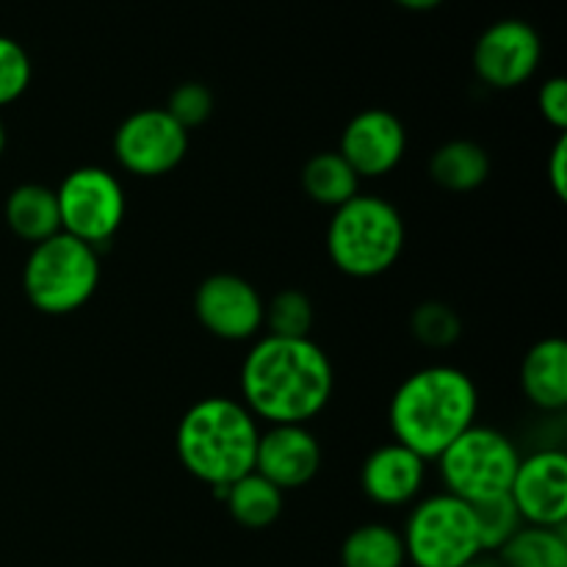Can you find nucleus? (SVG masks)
<instances>
[{
    "label": "nucleus",
    "mask_w": 567,
    "mask_h": 567,
    "mask_svg": "<svg viewBox=\"0 0 567 567\" xmlns=\"http://www.w3.org/2000/svg\"><path fill=\"white\" fill-rule=\"evenodd\" d=\"M338 153L363 181L385 177L408 153V131L402 120L385 109H365L347 122Z\"/></svg>",
    "instance_id": "ddd939ff"
},
{
    "label": "nucleus",
    "mask_w": 567,
    "mask_h": 567,
    "mask_svg": "<svg viewBox=\"0 0 567 567\" xmlns=\"http://www.w3.org/2000/svg\"><path fill=\"white\" fill-rule=\"evenodd\" d=\"M3 216L9 230L31 247L61 233L59 199H55L53 188L42 186V183H22V186L11 188L3 205Z\"/></svg>",
    "instance_id": "f3484780"
},
{
    "label": "nucleus",
    "mask_w": 567,
    "mask_h": 567,
    "mask_svg": "<svg viewBox=\"0 0 567 567\" xmlns=\"http://www.w3.org/2000/svg\"><path fill=\"white\" fill-rule=\"evenodd\" d=\"M548 183H551V192L557 199H567V136L559 133L557 144L551 150V158H548Z\"/></svg>",
    "instance_id": "c85d7f7f"
},
{
    "label": "nucleus",
    "mask_w": 567,
    "mask_h": 567,
    "mask_svg": "<svg viewBox=\"0 0 567 567\" xmlns=\"http://www.w3.org/2000/svg\"><path fill=\"white\" fill-rule=\"evenodd\" d=\"M258 419L230 396H205L183 413L177 424V460L194 480L227 487L255 471Z\"/></svg>",
    "instance_id": "7ed1b4c3"
},
{
    "label": "nucleus",
    "mask_w": 567,
    "mask_h": 567,
    "mask_svg": "<svg viewBox=\"0 0 567 567\" xmlns=\"http://www.w3.org/2000/svg\"><path fill=\"white\" fill-rule=\"evenodd\" d=\"M430 175L446 192H476L491 177V155L482 144L468 142V138H454V142H446L435 150V155L430 158Z\"/></svg>",
    "instance_id": "6ab92c4d"
},
{
    "label": "nucleus",
    "mask_w": 567,
    "mask_h": 567,
    "mask_svg": "<svg viewBox=\"0 0 567 567\" xmlns=\"http://www.w3.org/2000/svg\"><path fill=\"white\" fill-rule=\"evenodd\" d=\"M188 133L166 109H142L125 116L114 133V158L136 177H161L183 164Z\"/></svg>",
    "instance_id": "1a4fd4ad"
},
{
    "label": "nucleus",
    "mask_w": 567,
    "mask_h": 567,
    "mask_svg": "<svg viewBox=\"0 0 567 567\" xmlns=\"http://www.w3.org/2000/svg\"><path fill=\"white\" fill-rule=\"evenodd\" d=\"M518 463L520 452L504 432L474 424L437 457V471L443 493L476 504L509 493Z\"/></svg>",
    "instance_id": "423d86ee"
},
{
    "label": "nucleus",
    "mask_w": 567,
    "mask_h": 567,
    "mask_svg": "<svg viewBox=\"0 0 567 567\" xmlns=\"http://www.w3.org/2000/svg\"><path fill=\"white\" fill-rule=\"evenodd\" d=\"M33 78L25 48L11 37H0V109L17 103L28 92Z\"/></svg>",
    "instance_id": "a878e982"
},
{
    "label": "nucleus",
    "mask_w": 567,
    "mask_h": 567,
    "mask_svg": "<svg viewBox=\"0 0 567 567\" xmlns=\"http://www.w3.org/2000/svg\"><path fill=\"white\" fill-rule=\"evenodd\" d=\"M426 482V460L391 441L374 449L360 468V487L380 507H404L421 496Z\"/></svg>",
    "instance_id": "2eb2a0df"
},
{
    "label": "nucleus",
    "mask_w": 567,
    "mask_h": 567,
    "mask_svg": "<svg viewBox=\"0 0 567 567\" xmlns=\"http://www.w3.org/2000/svg\"><path fill=\"white\" fill-rule=\"evenodd\" d=\"M3 150H6V125L3 120H0V155H3Z\"/></svg>",
    "instance_id": "2f4dec72"
},
{
    "label": "nucleus",
    "mask_w": 567,
    "mask_h": 567,
    "mask_svg": "<svg viewBox=\"0 0 567 567\" xmlns=\"http://www.w3.org/2000/svg\"><path fill=\"white\" fill-rule=\"evenodd\" d=\"M496 554L502 567H567V535L565 529L520 526Z\"/></svg>",
    "instance_id": "4be33fe9"
},
{
    "label": "nucleus",
    "mask_w": 567,
    "mask_h": 567,
    "mask_svg": "<svg viewBox=\"0 0 567 567\" xmlns=\"http://www.w3.org/2000/svg\"><path fill=\"white\" fill-rule=\"evenodd\" d=\"M476 413L480 391L463 369L426 365L396 388L388 408V424L393 441L430 463L476 424Z\"/></svg>",
    "instance_id": "f03ea898"
},
{
    "label": "nucleus",
    "mask_w": 567,
    "mask_h": 567,
    "mask_svg": "<svg viewBox=\"0 0 567 567\" xmlns=\"http://www.w3.org/2000/svg\"><path fill=\"white\" fill-rule=\"evenodd\" d=\"M393 3L402 6V9H408V11H432V9H437L443 0H393Z\"/></svg>",
    "instance_id": "c756f323"
},
{
    "label": "nucleus",
    "mask_w": 567,
    "mask_h": 567,
    "mask_svg": "<svg viewBox=\"0 0 567 567\" xmlns=\"http://www.w3.org/2000/svg\"><path fill=\"white\" fill-rule=\"evenodd\" d=\"M264 327L277 338H310L313 330V302L308 293L288 288L271 297L264 308Z\"/></svg>",
    "instance_id": "b1692460"
},
{
    "label": "nucleus",
    "mask_w": 567,
    "mask_h": 567,
    "mask_svg": "<svg viewBox=\"0 0 567 567\" xmlns=\"http://www.w3.org/2000/svg\"><path fill=\"white\" fill-rule=\"evenodd\" d=\"M103 266L97 249L66 233L37 244L22 266V291L44 316H70L97 293Z\"/></svg>",
    "instance_id": "39448f33"
},
{
    "label": "nucleus",
    "mask_w": 567,
    "mask_h": 567,
    "mask_svg": "<svg viewBox=\"0 0 567 567\" xmlns=\"http://www.w3.org/2000/svg\"><path fill=\"white\" fill-rule=\"evenodd\" d=\"M166 114H169L183 131L192 133L194 127L205 125V122L214 116V92H210L205 83L197 81L181 83V86L169 94Z\"/></svg>",
    "instance_id": "bb28decb"
},
{
    "label": "nucleus",
    "mask_w": 567,
    "mask_h": 567,
    "mask_svg": "<svg viewBox=\"0 0 567 567\" xmlns=\"http://www.w3.org/2000/svg\"><path fill=\"white\" fill-rule=\"evenodd\" d=\"M537 109H540L543 120L551 127L565 133L567 127V81L563 75L548 78L537 92Z\"/></svg>",
    "instance_id": "cd10ccee"
},
{
    "label": "nucleus",
    "mask_w": 567,
    "mask_h": 567,
    "mask_svg": "<svg viewBox=\"0 0 567 567\" xmlns=\"http://www.w3.org/2000/svg\"><path fill=\"white\" fill-rule=\"evenodd\" d=\"M321 443L305 424H280L260 432L255 474L269 480L277 491H299L321 471Z\"/></svg>",
    "instance_id": "4468645a"
},
{
    "label": "nucleus",
    "mask_w": 567,
    "mask_h": 567,
    "mask_svg": "<svg viewBox=\"0 0 567 567\" xmlns=\"http://www.w3.org/2000/svg\"><path fill=\"white\" fill-rule=\"evenodd\" d=\"M404 219L396 205L377 194H358L332 210L327 255L341 275L371 280L396 266L404 249Z\"/></svg>",
    "instance_id": "20e7f679"
},
{
    "label": "nucleus",
    "mask_w": 567,
    "mask_h": 567,
    "mask_svg": "<svg viewBox=\"0 0 567 567\" xmlns=\"http://www.w3.org/2000/svg\"><path fill=\"white\" fill-rule=\"evenodd\" d=\"M61 233L100 249L120 233L127 197L120 177L103 166H78L55 188Z\"/></svg>",
    "instance_id": "6e6552de"
},
{
    "label": "nucleus",
    "mask_w": 567,
    "mask_h": 567,
    "mask_svg": "<svg viewBox=\"0 0 567 567\" xmlns=\"http://www.w3.org/2000/svg\"><path fill=\"white\" fill-rule=\"evenodd\" d=\"M402 540L413 567H463L485 554L474 509L449 493H435L415 504L404 524Z\"/></svg>",
    "instance_id": "0eeeda50"
},
{
    "label": "nucleus",
    "mask_w": 567,
    "mask_h": 567,
    "mask_svg": "<svg viewBox=\"0 0 567 567\" xmlns=\"http://www.w3.org/2000/svg\"><path fill=\"white\" fill-rule=\"evenodd\" d=\"M463 567H502L496 557H485V554H480V557H474L471 563H465Z\"/></svg>",
    "instance_id": "7c9ffc66"
},
{
    "label": "nucleus",
    "mask_w": 567,
    "mask_h": 567,
    "mask_svg": "<svg viewBox=\"0 0 567 567\" xmlns=\"http://www.w3.org/2000/svg\"><path fill=\"white\" fill-rule=\"evenodd\" d=\"M302 188L316 205L341 208L360 194V177L352 166L341 158V153H316L302 169Z\"/></svg>",
    "instance_id": "aec40b11"
},
{
    "label": "nucleus",
    "mask_w": 567,
    "mask_h": 567,
    "mask_svg": "<svg viewBox=\"0 0 567 567\" xmlns=\"http://www.w3.org/2000/svg\"><path fill=\"white\" fill-rule=\"evenodd\" d=\"M402 532L388 524H363L341 543V567H404Z\"/></svg>",
    "instance_id": "412c9836"
},
{
    "label": "nucleus",
    "mask_w": 567,
    "mask_h": 567,
    "mask_svg": "<svg viewBox=\"0 0 567 567\" xmlns=\"http://www.w3.org/2000/svg\"><path fill=\"white\" fill-rule=\"evenodd\" d=\"M543 61L540 33L524 20H498L480 33L471 64L491 89H518Z\"/></svg>",
    "instance_id": "9d476101"
},
{
    "label": "nucleus",
    "mask_w": 567,
    "mask_h": 567,
    "mask_svg": "<svg viewBox=\"0 0 567 567\" xmlns=\"http://www.w3.org/2000/svg\"><path fill=\"white\" fill-rule=\"evenodd\" d=\"M264 297L244 277L219 271L199 282L194 293V313L199 324L221 341H249L264 330Z\"/></svg>",
    "instance_id": "9b49d317"
},
{
    "label": "nucleus",
    "mask_w": 567,
    "mask_h": 567,
    "mask_svg": "<svg viewBox=\"0 0 567 567\" xmlns=\"http://www.w3.org/2000/svg\"><path fill=\"white\" fill-rule=\"evenodd\" d=\"M241 404L269 426L305 424L330 404L336 371L310 338L264 336L241 363Z\"/></svg>",
    "instance_id": "f257e3e1"
},
{
    "label": "nucleus",
    "mask_w": 567,
    "mask_h": 567,
    "mask_svg": "<svg viewBox=\"0 0 567 567\" xmlns=\"http://www.w3.org/2000/svg\"><path fill=\"white\" fill-rule=\"evenodd\" d=\"M520 388L537 410L563 413L567 408V343L563 338H543L526 352Z\"/></svg>",
    "instance_id": "dca6fc26"
},
{
    "label": "nucleus",
    "mask_w": 567,
    "mask_h": 567,
    "mask_svg": "<svg viewBox=\"0 0 567 567\" xmlns=\"http://www.w3.org/2000/svg\"><path fill=\"white\" fill-rule=\"evenodd\" d=\"M471 509H474L476 529H480L482 551H502L513 540L515 532L526 526L509 493L471 504Z\"/></svg>",
    "instance_id": "5701e85b"
},
{
    "label": "nucleus",
    "mask_w": 567,
    "mask_h": 567,
    "mask_svg": "<svg viewBox=\"0 0 567 567\" xmlns=\"http://www.w3.org/2000/svg\"><path fill=\"white\" fill-rule=\"evenodd\" d=\"M216 498H221L238 526L249 532L269 529L282 515V491H277L269 480L249 471L241 480L227 487H210Z\"/></svg>",
    "instance_id": "a211bd4d"
},
{
    "label": "nucleus",
    "mask_w": 567,
    "mask_h": 567,
    "mask_svg": "<svg viewBox=\"0 0 567 567\" xmlns=\"http://www.w3.org/2000/svg\"><path fill=\"white\" fill-rule=\"evenodd\" d=\"M509 498L526 526L565 529L567 524V454L563 449L520 457Z\"/></svg>",
    "instance_id": "f8f14e48"
},
{
    "label": "nucleus",
    "mask_w": 567,
    "mask_h": 567,
    "mask_svg": "<svg viewBox=\"0 0 567 567\" xmlns=\"http://www.w3.org/2000/svg\"><path fill=\"white\" fill-rule=\"evenodd\" d=\"M410 332L426 349H449L463 336V319L446 302H421L410 316Z\"/></svg>",
    "instance_id": "393cba45"
}]
</instances>
